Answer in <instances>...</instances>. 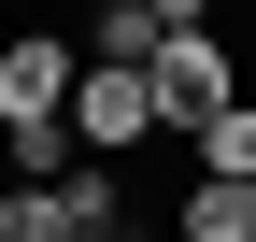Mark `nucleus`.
<instances>
[{
  "instance_id": "nucleus-1",
  "label": "nucleus",
  "mask_w": 256,
  "mask_h": 242,
  "mask_svg": "<svg viewBox=\"0 0 256 242\" xmlns=\"http://www.w3.org/2000/svg\"><path fill=\"white\" fill-rule=\"evenodd\" d=\"M72 86H86L72 28H14V43H0V142H57L72 128Z\"/></svg>"
},
{
  "instance_id": "nucleus-2",
  "label": "nucleus",
  "mask_w": 256,
  "mask_h": 242,
  "mask_svg": "<svg viewBox=\"0 0 256 242\" xmlns=\"http://www.w3.org/2000/svg\"><path fill=\"white\" fill-rule=\"evenodd\" d=\"M142 86H156V142H200L214 114L242 100V57H228V28H171Z\"/></svg>"
},
{
  "instance_id": "nucleus-3",
  "label": "nucleus",
  "mask_w": 256,
  "mask_h": 242,
  "mask_svg": "<svg viewBox=\"0 0 256 242\" xmlns=\"http://www.w3.org/2000/svg\"><path fill=\"white\" fill-rule=\"evenodd\" d=\"M128 142H156V86L142 72H100V57H86V86H72V157H128Z\"/></svg>"
},
{
  "instance_id": "nucleus-4",
  "label": "nucleus",
  "mask_w": 256,
  "mask_h": 242,
  "mask_svg": "<svg viewBox=\"0 0 256 242\" xmlns=\"http://www.w3.org/2000/svg\"><path fill=\"white\" fill-rule=\"evenodd\" d=\"M171 242H256V186H214L200 171V186L171 200Z\"/></svg>"
},
{
  "instance_id": "nucleus-5",
  "label": "nucleus",
  "mask_w": 256,
  "mask_h": 242,
  "mask_svg": "<svg viewBox=\"0 0 256 242\" xmlns=\"http://www.w3.org/2000/svg\"><path fill=\"white\" fill-rule=\"evenodd\" d=\"M185 157H200L214 186H256V100H228V114H214L200 142H185Z\"/></svg>"
},
{
  "instance_id": "nucleus-6",
  "label": "nucleus",
  "mask_w": 256,
  "mask_h": 242,
  "mask_svg": "<svg viewBox=\"0 0 256 242\" xmlns=\"http://www.w3.org/2000/svg\"><path fill=\"white\" fill-rule=\"evenodd\" d=\"M142 14H156V28H214V0H142Z\"/></svg>"
},
{
  "instance_id": "nucleus-7",
  "label": "nucleus",
  "mask_w": 256,
  "mask_h": 242,
  "mask_svg": "<svg viewBox=\"0 0 256 242\" xmlns=\"http://www.w3.org/2000/svg\"><path fill=\"white\" fill-rule=\"evenodd\" d=\"M100 242H142V228H100Z\"/></svg>"
}]
</instances>
